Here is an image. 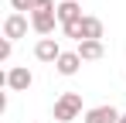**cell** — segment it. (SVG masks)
<instances>
[{
	"mask_svg": "<svg viewBox=\"0 0 126 123\" xmlns=\"http://www.w3.org/2000/svg\"><path fill=\"white\" fill-rule=\"evenodd\" d=\"M119 123H126V113H123V120H119Z\"/></svg>",
	"mask_w": 126,
	"mask_h": 123,
	"instance_id": "4fadbf2b",
	"label": "cell"
},
{
	"mask_svg": "<svg viewBox=\"0 0 126 123\" xmlns=\"http://www.w3.org/2000/svg\"><path fill=\"white\" fill-rule=\"evenodd\" d=\"M119 120H123V113L116 106H92L82 116V123H119Z\"/></svg>",
	"mask_w": 126,
	"mask_h": 123,
	"instance_id": "277c9868",
	"label": "cell"
},
{
	"mask_svg": "<svg viewBox=\"0 0 126 123\" xmlns=\"http://www.w3.org/2000/svg\"><path fill=\"white\" fill-rule=\"evenodd\" d=\"M102 20L99 17H82V41H102Z\"/></svg>",
	"mask_w": 126,
	"mask_h": 123,
	"instance_id": "9c48e42d",
	"label": "cell"
},
{
	"mask_svg": "<svg viewBox=\"0 0 126 123\" xmlns=\"http://www.w3.org/2000/svg\"><path fill=\"white\" fill-rule=\"evenodd\" d=\"M27 14H7L3 17V38L7 41H17V38H24L27 34Z\"/></svg>",
	"mask_w": 126,
	"mask_h": 123,
	"instance_id": "3957f363",
	"label": "cell"
},
{
	"mask_svg": "<svg viewBox=\"0 0 126 123\" xmlns=\"http://www.w3.org/2000/svg\"><path fill=\"white\" fill-rule=\"evenodd\" d=\"M31 3H34V0H10L14 14H24V10H31Z\"/></svg>",
	"mask_w": 126,
	"mask_h": 123,
	"instance_id": "7c38bea8",
	"label": "cell"
},
{
	"mask_svg": "<svg viewBox=\"0 0 126 123\" xmlns=\"http://www.w3.org/2000/svg\"><path fill=\"white\" fill-rule=\"evenodd\" d=\"M3 85H7L10 92H27V89L34 85V75H31V68H24V65H14V68H7V75H3Z\"/></svg>",
	"mask_w": 126,
	"mask_h": 123,
	"instance_id": "7a4b0ae2",
	"label": "cell"
},
{
	"mask_svg": "<svg viewBox=\"0 0 126 123\" xmlns=\"http://www.w3.org/2000/svg\"><path fill=\"white\" fill-rule=\"evenodd\" d=\"M75 51H79V58H82V62H99V58L106 55L102 41H79V44H75Z\"/></svg>",
	"mask_w": 126,
	"mask_h": 123,
	"instance_id": "52a82bcc",
	"label": "cell"
},
{
	"mask_svg": "<svg viewBox=\"0 0 126 123\" xmlns=\"http://www.w3.org/2000/svg\"><path fill=\"white\" fill-rule=\"evenodd\" d=\"M34 58L38 62H48V65H55V62L62 58V44L55 38H41L38 44H34Z\"/></svg>",
	"mask_w": 126,
	"mask_h": 123,
	"instance_id": "5b68a950",
	"label": "cell"
},
{
	"mask_svg": "<svg viewBox=\"0 0 126 123\" xmlns=\"http://www.w3.org/2000/svg\"><path fill=\"white\" fill-rule=\"evenodd\" d=\"M79 113H82V96H79V92H62V96L55 99V120L58 123L79 120Z\"/></svg>",
	"mask_w": 126,
	"mask_h": 123,
	"instance_id": "6da1fadb",
	"label": "cell"
},
{
	"mask_svg": "<svg viewBox=\"0 0 126 123\" xmlns=\"http://www.w3.org/2000/svg\"><path fill=\"white\" fill-rule=\"evenodd\" d=\"M55 10H58V3H55V0H34L27 14L34 17V14H55Z\"/></svg>",
	"mask_w": 126,
	"mask_h": 123,
	"instance_id": "30bf717a",
	"label": "cell"
},
{
	"mask_svg": "<svg viewBox=\"0 0 126 123\" xmlns=\"http://www.w3.org/2000/svg\"><path fill=\"white\" fill-rule=\"evenodd\" d=\"M55 68H58V75H75V72L82 68V58H79V51H62V58L55 62Z\"/></svg>",
	"mask_w": 126,
	"mask_h": 123,
	"instance_id": "ba28073f",
	"label": "cell"
},
{
	"mask_svg": "<svg viewBox=\"0 0 126 123\" xmlns=\"http://www.w3.org/2000/svg\"><path fill=\"white\" fill-rule=\"evenodd\" d=\"M55 14H58V24H62V27H68V24H75V20H82V17H85L82 7H79L75 0H62Z\"/></svg>",
	"mask_w": 126,
	"mask_h": 123,
	"instance_id": "8992f818",
	"label": "cell"
},
{
	"mask_svg": "<svg viewBox=\"0 0 126 123\" xmlns=\"http://www.w3.org/2000/svg\"><path fill=\"white\" fill-rule=\"evenodd\" d=\"M10 51H14V41H7V38H3V41H0V62H7V58H10Z\"/></svg>",
	"mask_w": 126,
	"mask_h": 123,
	"instance_id": "8fae6325",
	"label": "cell"
}]
</instances>
